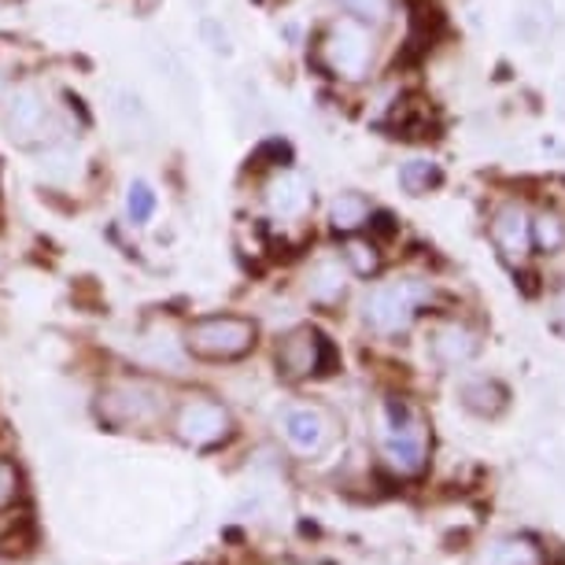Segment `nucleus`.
<instances>
[{
	"mask_svg": "<svg viewBox=\"0 0 565 565\" xmlns=\"http://www.w3.org/2000/svg\"><path fill=\"white\" fill-rule=\"evenodd\" d=\"M255 337H259V329H255V322H248V318L215 315V318H200V322L189 326L185 348L193 351L196 359L230 362V359L248 355L255 348Z\"/></svg>",
	"mask_w": 565,
	"mask_h": 565,
	"instance_id": "f257e3e1",
	"label": "nucleus"
},
{
	"mask_svg": "<svg viewBox=\"0 0 565 565\" xmlns=\"http://www.w3.org/2000/svg\"><path fill=\"white\" fill-rule=\"evenodd\" d=\"M429 300V289L418 281H392L381 285V289L370 292L366 300V318L385 333H396V329H407L411 318L418 315V307Z\"/></svg>",
	"mask_w": 565,
	"mask_h": 565,
	"instance_id": "f03ea898",
	"label": "nucleus"
},
{
	"mask_svg": "<svg viewBox=\"0 0 565 565\" xmlns=\"http://www.w3.org/2000/svg\"><path fill=\"white\" fill-rule=\"evenodd\" d=\"M370 56H373L370 34L355 23H337L322 41L326 67L340 74V78H362L370 67Z\"/></svg>",
	"mask_w": 565,
	"mask_h": 565,
	"instance_id": "7ed1b4c3",
	"label": "nucleus"
},
{
	"mask_svg": "<svg viewBox=\"0 0 565 565\" xmlns=\"http://www.w3.org/2000/svg\"><path fill=\"white\" fill-rule=\"evenodd\" d=\"M277 366L289 381H300L307 373H333L337 355L333 344L322 333H311V329H300L277 348Z\"/></svg>",
	"mask_w": 565,
	"mask_h": 565,
	"instance_id": "20e7f679",
	"label": "nucleus"
},
{
	"mask_svg": "<svg viewBox=\"0 0 565 565\" xmlns=\"http://www.w3.org/2000/svg\"><path fill=\"white\" fill-rule=\"evenodd\" d=\"M174 433H178V440L189 447H211L230 436V414L211 399H189L185 407L178 411Z\"/></svg>",
	"mask_w": 565,
	"mask_h": 565,
	"instance_id": "39448f33",
	"label": "nucleus"
},
{
	"mask_svg": "<svg viewBox=\"0 0 565 565\" xmlns=\"http://www.w3.org/2000/svg\"><path fill=\"white\" fill-rule=\"evenodd\" d=\"M97 411L111 429H134V425H145L156 418V396L145 385H130V381H126V385L100 392Z\"/></svg>",
	"mask_w": 565,
	"mask_h": 565,
	"instance_id": "423d86ee",
	"label": "nucleus"
},
{
	"mask_svg": "<svg viewBox=\"0 0 565 565\" xmlns=\"http://www.w3.org/2000/svg\"><path fill=\"white\" fill-rule=\"evenodd\" d=\"M392 414V433H388V458L399 473H418L425 466V444L418 433V422L411 418L403 403H388Z\"/></svg>",
	"mask_w": 565,
	"mask_h": 565,
	"instance_id": "0eeeda50",
	"label": "nucleus"
},
{
	"mask_svg": "<svg viewBox=\"0 0 565 565\" xmlns=\"http://www.w3.org/2000/svg\"><path fill=\"white\" fill-rule=\"evenodd\" d=\"M281 433L289 447H296L300 455H315L329 440V418L318 407H292L281 418Z\"/></svg>",
	"mask_w": 565,
	"mask_h": 565,
	"instance_id": "6e6552de",
	"label": "nucleus"
},
{
	"mask_svg": "<svg viewBox=\"0 0 565 565\" xmlns=\"http://www.w3.org/2000/svg\"><path fill=\"white\" fill-rule=\"evenodd\" d=\"M49 119V108L45 100H41L38 89H15L12 100H8V130L19 141H34L41 134V126Z\"/></svg>",
	"mask_w": 565,
	"mask_h": 565,
	"instance_id": "1a4fd4ad",
	"label": "nucleus"
},
{
	"mask_svg": "<svg viewBox=\"0 0 565 565\" xmlns=\"http://www.w3.org/2000/svg\"><path fill=\"white\" fill-rule=\"evenodd\" d=\"M266 204L277 218H296L307 211V181L292 170H277L266 185Z\"/></svg>",
	"mask_w": 565,
	"mask_h": 565,
	"instance_id": "9d476101",
	"label": "nucleus"
},
{
	"mask_svg": "<svg viewBox=\"0 0 565 565\" xmlns=\"http://www.w3.org/2000/svg\"><path fill=\"white\" fill-rule=\"evenodd\" d=\"M492 237L495 244L503 248L507 255H514V259H521V255L529 252V241H532V230H529V215L521 211L518 204H507L495 211L492 218Z\"/></svg>",
	"mask_w": 565,
	"mask_h": 565,
	"instance_id": "9b49d317",
	"label": "nucleus"
},
{
	"mask_svg": "<svg viewBox=\"0 0 565 565\" xmlns=\"http://www.w3.org/2000/svg\"><path fill=\"white\" fill-rule=\"evenodd\" d=\"M329 222H333L337 233H355L370 222V204L366 196L359 193H340L333 200V207H329Z\"/></svg>",
	"mask_w": 565,
	"mask_h": 565,
	"instance_id": "f8f14e48",
	"label": "nucleus"
},
{
	"mask_svg": "<svg viewBox=\"0 0 565 565\" xmlns=\"http://www.w3.org/2000/svg\"><path fill=\"white\" fill-rule=\"evenodd\" d=\"M111 111H115V119L122 122V130L141 134V137L152 134V111L145 108V100L137 97V93L119 89V93H115V108Z\"/></svg>",
	"mask_w": 565,
	"mask_h": 565,
	"instance_id": "ddd939ff",
	"label": "nucleus"
},
{
	"mask_svg": "<svg viewBox=\"0 0 565 565\" xmlns=\"http://www.w3.org/2000/svg\"><path fill=\"white\" fill-rule=\"evenodd\" d=\"M462 403L473 414H484V418H495L499 411L507 407V388L495 385V381H477V385L462 388Z\"/></svg>",
	"mask_w": 565,
	"mask_h": 565,
	"instance_id": "4468645a",
	"label": "nucleus"
},
{
	"mask_svg": "<svg viewBox=\"0 0 565 565\" xmlns=\"http://www.w3.org/2000/svg\"><path fill=\"white\" fill-rule=\"evenodd\" d=\"M433 351H436V355H440L444 362H466V359L477 351V340H473V333H469V329H462V326H447V329H440V333H436Z\"/></svg>",
	"mask_w": 565,
	"mask_h": 565,
	"instance_id": "2eb2a0df",
	"label": "nucleus"
},
{
	"mask_svg": "<svg viewBox=\"0 0 565 565\" xmlns=\"http://www.w3.org/2000/svg\"><path fill=\"white\" fill-rule=\"evenodd\" d=\"M440 181H444V170L436 167L433 159H411V163L399 167V185L414 196L429 193V189H436Z\"/></svg>",
	"mask_w": 565,
	"mask_h": 565,
	"instance_id": "dca6fc26",
	"label": "nucleus"
},
{
	"mask_svg": "<svg viewBox=\"0 0 565 565\" xmlns=\"http://www.w3.org/2000/svg\"><path fill=\"white\" fill-rule=\"evenodd\" d=\"M156 189L148 185L145 178H134L130 185H126V218L134 222V226H148L156 215Z\"/></svg>",
	"mask_w": 565,
	"mask_h": 565,
	"instance_id": "f3484780",
	"label": "nucleus"
},
{
	"mask_svg": "<svg viewBox=\"0 0 565 565\" xmlns=\"http://www.w3.org/2000/svg\"><path fill=\"white\" fill-rule=\"evenodd\" d=\"M344 292V274H340L337 263H318L311 270V296L315 300H337V296Z\"/></svg>",
	"mask_w": 565,
	"mask_h": 565,
	"instance_id": "a211bd4d",
	"label": "nucleus"
},
{
	"mask_svg": "<svg viewBox=\"0 0 565 565\" xmlns=\"http://www.w3.org/2000/svg\"><path fill=\"white\" fill-rule=\"evenodd\" d=\"M344 255H348L351 270H355L359 277H370V274L381 270V252H377V244H370V241H351L344 248Z\"/></svg>",
	"mask_w": 565,
	"mask_h": 565,
	"instance_id": "6ab92c4d",
	"label": "nucleus"
},
{
	"mask_svg": "<svg viewBox=\"0 0 565 565\" xmlns=\"http://www.w3.org/2000/svg\"><path fill=\"white\" fill-rule=\"evenodd\" d=\"M532 233H536V244L543 252H558L565 244V222L558 215H551V211H543V215L532 222Z\"/></svg>",
	"mask_w": 565,
	"mask_h": 565,
	"instance_id": "aec40b11",
	"label": "nucleus"
},
{
	"mask_svg": "<svg viewBox=\"0 0 565 565\" xmlns=\"http://www.w3.org/2000/svg\"><path fill=\"white\" fill-rule=\"evenodd\" d=\"M200 38H204V45L215 52V56H233V38L218 19H200Z\"/></svg>",
	"mask_w": 565,
	"mask_h": 565,
	"instance_id": "412c9836",
	"label": "nucleus"
},
{
	"mask_svg": "<svg viewBox=\"0 0 565 565\" xmlns=\"http://www.w3.org/2000/svg\"><path fill=\"white\" fill-rule=\"evenodd\" d=\"M547 30H551V12L543 4L536 8V12H521L518 15V34L525 38V41H532V45H536V41L547 34Z\"/></svg>",
	"mask_w": 565,
	"mask_h": 565,
	"instance_id": "4be33fe9",
	"label": "nucleus"
},
{
	"mask_svg": "<svg viewBox=\"0 0 565 565\" xmlns=\"http://www.w3.org/2000/svg\"><path fill=\"white\" fill-rule=\"evenodd\" d=\"M340 8L362 19V23H381L388 12V0H340Z\"/></svg>",
	"mask_w": 565,
	"mask_h": 565,
	"instance_id": "5701e85b",
	"label": "nucleus"
},
{
	"mask_svg": "<svg viewBox=\"0 0 565 565\" xmlns=\"http://www.w3.org/2000/svg\"><path fill=\"white\" fill-rule=\"evenodd\" d=\"M15 488H19V473L12 462H0V510L15 499Z\"/></svg>",
	"mask_w": 565,
	"mask_h": 565,
	"instance_id": "b1692460",
	"label": "nucleus"
},
{
	"mask_svg": "<svg viewBox=\"0 0 565 565\" xmlns=\"http://www.w3.org/2000/svg\"><path fill=\"white\" fill-rule=\"evenodd\" d=\"M373 230H377L381 237H392V233H396V218L381 211V215H373Z\"/></svg>",
	"mask_w": 565,
	"mask_h": 565,
	"instance_id": "393cba45",
	"label": "nucleus"
}]
</instances>
